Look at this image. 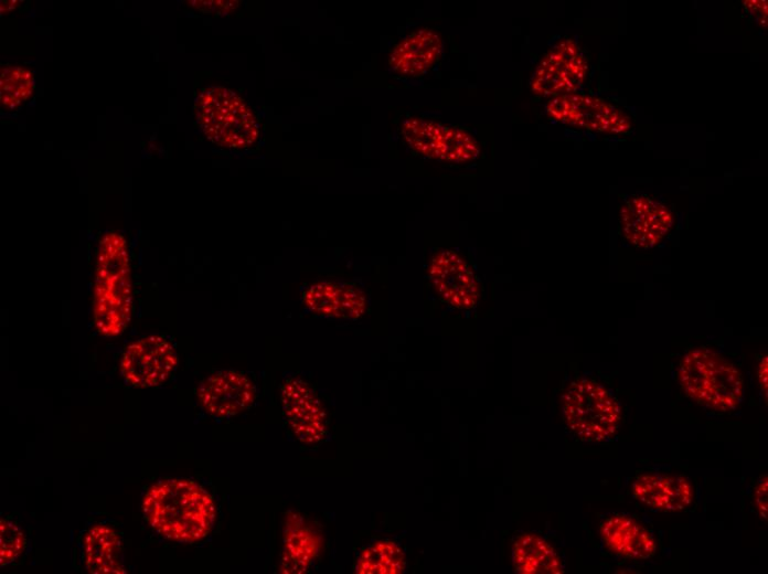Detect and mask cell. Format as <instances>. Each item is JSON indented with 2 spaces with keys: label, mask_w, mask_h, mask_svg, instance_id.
<instances>
[{
  "label": "cell",
  "mask_w": 768,
  "mask_h": 574,
  "mask_svg": "<svg viewBox=\"0 0 768 574\" xmlns=\"http://www.w3.org/2000/svg\"><path fill=\"white\" fill-rule=\"evenodd\" d=\"M512 562L521 574H561L563 561L554 546L540 534L524 532L512 542Z\"/></svg>",
  "instance_id": "cell-19"
},
{
  "label": "cell",
  "mask_w": 768,
  "mask_h": 574,
  "mask_svg": "<svg viewBox=\"0 0 768 574\" xmlns=\"http://www.w3.org/2000/svg\"><path fill=\"white\" fill-rule=\"evenodd\" d=\"M609 128H610V126H609V125H599V128H598V130H599V131H608V130H609Z\"/></svg>",
  "instance_id": "cell-25"
},
{
  "label": "cell",
  "mask_w": 768,
  "mask_h": 574,
  "mask_svg": "<svg viewBox=\"0 0 768 574\" xmlns=\"http://www.w3.org/2000/svg\"><path fill=\"white\" fill-rule=\"evenodd\" d=\"M427 278L444 304L459 309L474 308L481 297V285L473 268L457 251L442 248L434 253L427 266Z\"/></svg>",
  "instance_id": "cell-7"
},
{
  "label": "cell",
  "mask_w": 768,
  "mask_h": 574,
  "mask_svg": "<svg viewBox=\"0 0 768 574\" xmlns=\"http://www.w3.org/2000/svg\"><path fill=\"white\" fill-rule=\"evenodd\" d=\"M442 49L441 36L433 29L422 28L410 32L392 47L387 64L399 76L418 77L437 64Z\"/></svg>",
  "instance_id": "cell-14"
},
{
  "label": "cell",
  "mask_w": 768,
  "mask_h": 574,
  "mask_svg": "<svg viewBox=\"0 0 768 574\" xmlns=\"http://www.w3.org/2000/svg\"><path fill=\"white\" fill-rule=\"evenodd\" d=\"M196 395L207 414L224 419L249 408L255 402L256 389L243 372L220 370L200 382Z\"/></svg>",
  "instance_id": "cell-11"
},
{
  "label": "cell",
  "mask_w": 768,
  "mask_h": 574,
  "mask_svg": "<svg viewBox=\"0 0 768 574\" xmlns=\"http://www.w3.org/2000/svg\"><path fill=\"white\" fill-rule=\"evenodd\" d=\"M589 65L577 42L565 39L554 45L533 72L530 84L536 95L558 96L577 93L583 86L578 74Z\"/></svg>",
  "instance_id": "cell-9"
},
{
  "label": "cell",
  "mask_w": 768,
  "mask_h": 574,
  "mask_svg": "<svg viewBox=\"0 0 768 574\" xmlns=\"http://www.w3.org/2000/svg\"><path fill=\"white\" fill-rule=\"evenodd\" d=\"M632 495L652 509L678 511L692 503L694 490L691 481L683 475L648 472L633 480Z\"/></svg>",
  "instance_id": "cell-16"
},
{
  "label": "cell",
  "mask_w": 768,
  "mask_h": 574,
  "mask_svg": "<svg viewBox=\"0 0 768 574\" xmlns=\"http://www.w3.org/2000/svg\"><path fill=\"white\" fill-rule=\"evenodd\" d=\"M757 378H758V383L761 387V391L765 394V401H767V393H768V359L767 355L762 357L760 360L758 368H757Z\"/></svg>",
  "instance_id": "cell-23"
},
{
  "label": "cell",
  "mask_w": 768,
  "mask_h": 574,
  "mask_svg": "<svg viewBox=\"0 0 768 574\" xmlns=\"http://www.w3.org/2000/svg\"><path fill=\"white\" fill-rule=\"evenodd\" d=\"M83 563L89 573H126L121 561V543L115 530L106 524H94L83 539Z\"/></svg>",
  "instance_id": "cell-18"
},
{
  "label": "cell",
  "mask_w": 768,
  "mask_h": 574,
  "mask_svg": "<svg viewBox=\"0 0 768 574\" xmlns=\"http://www.w3.org/2000/svg\"><path fill=\"white\" fill-rule=\"evenodd\" d=\"M621 233L631 244L651 248L659 244L673 226L671 211L657 199L634 195L625 199L619 209Z\"/></svg>",
  "instance_id": "cell-12"
},
{
  "label": "cell",
  "mask_w": 768,
  "mask_h": 574,
  "mask_svg": "<svg viewBox=\"0 0 768 574\" xmlns=\"http://www.w3.org/2000/svg\"><path fill=\"white\" fill-rule=\"evenodd\" d=\"M280 400L290 429L300 443L313 446L326 438V410L306 381L287 379L280 387Z\"/></svg>",
  "instance_id": "cell-10"
},
{
  "label": "cell",
  "mask_w": 768,
  "mask_h": 574,
  "mask_svg": "<svg viewBox=\"0 0 768 574\" xmlns=\"http://www.w3.org/2000/svg\"><path fill=\"white\" fill-rule=\"evenodd\" d=\"M562 416L579 439L598 443L609 439L621 422V406L609 389L591 378L573 380L562 394Z\"/></svg>",
  "instance_id": "cell-5"
},
{
  "label": "cell",
  "mask_w": 768,
  "mask_h": 574,
  "mask_svg": "<svg viewBox=\"0 0 768 574\" xmlns=\"http://www.w3.org/2000/svg\"><path fill=\"white\" fill-rule=\"evenodd\" d=\"M753 506L758 517L766 523L768 512V476L762 475L753 489Z\"/></svg>",
  "instance_id": "cell-22"
},
{
  "label": "cell",
  "mask_w": 768,
  "mask_h": 574,
  "mask_svg": "<svg viewBox=\"0 0 768 574\" xmlns=\"http://www.w3.org/2000/svg\"><path fill=\"white\" fill-rule=\"evenodd\" d=\"M178 365L174 346L162 336H147L129 343L120 361L126 383L137 387L163 384Z\"/></svg>",
  "instance_id": "cell-8"
},
{
  "label": "cell",
  "mask_w": 768,
  "mask_h": 574,
  "mask_svg": "<svg viewBox=\"0 0 768 574\" xmlns=\"http://www.w3.org/2000/svg\"><path fill=\"white\" fill-rule=\"evenodd\" d=\"M399 132L414 153L431 160L462 164L476 160L481 152L479 141L470 131L430 118L407 117Z\"/></svg>",
  "instance_id": "cell-6"
},
{
  "label": "cell",
  "mask_w": 768,
  "mask_h": 574,
  "mask_svg": "<svg viewBox=\"0 0 768 574\" xmlns=\"http://www.w3.org/2000/svg\"><path fill=\"white\" fill-rule=\"evenodd\" d=\"M599 534L607 550L621 557L647 560L657 551L652 533L625 513H612L602 519Z\"/></svg>",
  "instance_id": "cell-15"
},
{
  "label": "cell",
  "mask_w": 768,
  "mask_h": 574,
  "mask_svg": "<svg viewBox=\"0 0 768 574\" xmlns=\"http://www.w3.org/2000/svg\"><path fill=\"white\" fill-rule=\"evenodd\" d=\"M760 23H761V25H765V26H766V24H767V23H766V17L762 18V19L760 20Z\"/></svg>",
  "instance_id": "cell-27"
},
{
  "label": "cell",
  "mask_w": 768,
  "mask_h": 574,
  "mask_svg": "<svg viewBox=\"0 0 768 574\" xmlns=\"http://www.w3.org/2000/svg\"><path fill=\"white\" fill-rule=\"evenodd\" d=\"M619 115H620V111H618V110L612 111V113L610 114V116H609V118H608L609 121H610V126H614V125L617 124L618 118H619Z\"/></svg>",
  "instance_id": "cell-24"
},
{
  "label": "cell",
  "mask_w": 768,
  "mask_h": 574,
  "mask_svg": "<svg viewBox=\"0 0 768 574\" xmlns=\"http://www.w3.org/2000/svg\"><path fill=\"white\" fill-rule=\"evenodd\" d=\"M26 544L22 527L12 518L0 521V564L8 565L15 561L24 551Z\"/></svg>",
  "instance_id": "cell-21"
},
{
  "label": "cell",
  "mask_w": 768,
  "mask_h": 574,
  "mask_svg": "<svg viewBox=\"0 0 768 574\" xmlns=\"http://www.w3.org/2000/svg\"><path fill=\"white\" fill-rule=\"evenodd\" d=\"M195 118L209 140L217 146L243 150L254 147L260 135L256 114L234 91L213 86L195 99Z\"/></svg>",
  "instance_id": "cell-4"
},
{
  "label": "cell",
  "mask_w": 768,
  "mask_h": 574,
  "mask_svg": "<svg viewBox=\"0 0 768 574\" xmlns=\"http://www.w3.org/2000/svg\"><path fill=\"white\" fill-rule=\"evenodd\" d=\"M608 108L610 109L611 113H612V111H616V107H615L614 105H611V104L608 105Z\"/></svg>",
  "instance_id": "cell-26"
},
{
  "label": "cell",
  "mask_w": 768,
  "mask_h": 574,
  "mask_svg": "<svg viewBox=\"0 0 768 574\" xmlns=\"http://www.w3.org/2000/svg\"><path fill=\"white\" fill-rule=\"evenodd\" d=\"M280 572L305 573L318 557L322 539L299 512H287L284 521Z\"/></svg>",
  "instance_id": "cell-17"
},
{
  "label": "cell",
  "mask_w": 768,
  "mask_h": 574,
  "mask_svg": "<svg viewBox=\"0 0 768 574\" xmlns=\"http://www.w3.org/2000/svg\"><path fill=\"white\" fill-rule=\"evenodd\" d=\"M142 513L161 536L180 543H194L211 532L215 503L198 482L173 478L152 485L142 499Z\"/></svg>",
  "instance_id": "cell-1"
},
{
  "label": "cell",
  "mask_w": 768,
  "mask_h": 574,
  "mask_svg": "<svg viewBox=\"0 0 768 574\" xmlns=\"http://www.w3.org/2000/svg\"><path fill=\"white\" fill-rule=\"evenodd\" d=\"M403 550L393 541L378 540L364 548L356 560L359 574H399L405 571Z\"/></svg>",
  "instance_id": "cell-20"
},
{
  "label": "cell",
  "mask_w": 768,
  "mask_h": 574,
  "mask_svg": "<svg viewBox=\"0 0 768 574\" xmlns=\"http://www.w3.org/2000/svg\"><path fill=\"white\" fill-rule=\"evenodd\" d=\"M678 381L689 398L713 411H733L744 397L742 373L711 348L696 347L685 351L679 363Z\"/></svg>",
  "instance_id": "cell-3"
},
{
  "label": "cell",
  "mask_w": 768,
  "mask_h": 574,
  "mask_svg": "<svg viewBox=\"0 0 768 574\" xmlns=\"http://www.w3.org/2000/svg\"><path fill=\"white\" fill-rule=\"evenodd\" d=\"M132 283L130 258L125 237L116 232L105 234L96 253L93 283V316L97 332L115 337L126 329L131 318Z\"/></svg>",
  "instance_id": "cell-2"
},
{
  "label": "cell",
  "mask_w": 768,
  "mask_h": 574,
  "mask_svg": "<svg viewBox=\"0 0 768 574\" xmlns=\"http://www.w3.org/2000/svg\"><path fill=\"white\" fill-rule=\"evenodd\" d=\"M305 308L320 317L355 320L366 310V296L355 283L320 280L301 294Z\"/></svg>",
  "instance_id": "cell-13"
}]
</instances>
